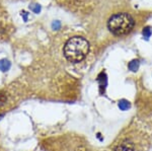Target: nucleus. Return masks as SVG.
<instances>
[{
    "mask_svg": "<svg viewBox=\"0 0 152 151\" xmlns=\"http://www.w3.org/2000/svg\"><path fill=\"white\" fill-rule=\"evenodd\" d=\"M6 103V96L3 93H0V107Z\"/></svg>",
    "mask_w": 152,
    "mask_h": 151,
    "instance_id": "9b49d317",
    "label": "nucleus"
},
{
    "mask_svg": "<svg viewBox=\"0 0 152 151\" xmlns=\"http://www.w3.org/2000/svg\"><path fill=\"white\" fill-rule=\"evenodd\" d=\"M99 82V86H100V91H102V87H104V89L105 88V85H107V76H105L104 73H102V74L99 76V78H97Z\"/></svg>",
    "mask_w": 152,
    "mask_h": 151,
    "instance_id": "423d86ee",
    "label": "nucleus"
},
{
    "mask_svg": "<svg viewBox=\"0 0 152 151\" xmlns=\"http://www.w3.org/2000/svg\"><path fill=\"white\" fill-rule=\"evenodd\" d=\"M1 117H2V115H1V114H0V119H1Z\"/></svg>",
    "mask_w": 152,
    "mask_h": 151,
    "instance_id": "4468645a",
    "label": "nucleus"
},
{
    "mask_svg": "<svg viewBox=\"0 0 152 151\" xmlns=\"http://www.w3.org/2000/svg\"><path fill=\"white\" fill-rule=\"evenodd\" d=\"M75 151H87V150L85 149L84 147H82V146H80V147H78L77 149H76Z\"/></svg>",
    "mask_w": 152,
    "mask_h": 151,
    "instance_id": "ddd939ff",
    "label": "nucleus"
},
{
    "mask_svg": "<svg viewBox=\"0 0 152 151\" xmlns=\"http://www.w3.org/2000/svg\"><path fill=\"white\" fill-rule=\"evenodd\" d=\"M134 19L128 13H117L107 21V28L116 36L129 34L134 26Z\"/></svg>",
    "mask_w": 152,
    "mask_h": 151,
    "instance_id": "f03ea898",
    "label": "nucleus"
},
{
    "mask_svg": "<svg viewBox=\"0 0 152 151\" xmlns=\"http://www.w3.org/2000/svg\"><path fill=\"white\" fill-rule=\"evenodd\" d=\"M29 8L34 13H39L41 11V6L39 4H31V5H29Z\"/></svg>",
    "mask_w": 152,
    "mask_h": 151,
    "instance_id": "1a4fd4ad",
    "label": "nucleus"
},
{
    "mask_svg": "<svg viewBox=\"0 0 152 151\" xmlns=\"http://www.w3.org/2000/svg\"><path fill=\"white\" fill-rule=\"evenodd\" d=\"M151 33H152V28H149V26H147V28H145L143 30V36L146 39V40H148L151 36Z\"/></svg>",
    "mask_w": 152,
    "mask_h": 151,
    "instance_id": "6e6552de",
    "label": "nucleus"
},
{
    "mask_svg": "<svg viewBox=\"0 0 152 151\" xmlns=\"http://www.w3.org/2000/svg\"><path fill=\"white\" fill-rule=\"evenodd\" d=\"M89 43L82 36H73L66 42L64 46V56L72 63L82 61L88 54Z\"/></svg>",
    "mask_w": 152,
    "mask_h": 151,
    "instance_id": "f257e3e1",
    "label": "nucleus"
},
{
    "mask_svg": "<svg viewBox=\"0 0 152 151\" xmlns=\"http://www.w3.org/2000/svg\"><path fill=\"white\" fill-rule=\"evenodd\" d=\"M21 16L23 18L24 21H28V13L26 11H21Z\"/></svg>",
    "mask_w": 152,
    "mask_h": 151,
    "instance_id": "f8f14e48",
    "label": "nucleus"
},
{
    "mask_svg": "<svg viewBox=\"0 0 152 151\" xmlns=\"http://www.w3.org/2000/svg\"><path fill=\"white\" fill-rule=\"evenodd\" d=\"M139 66H140V63H139L138 60H132L129 63V69L133 72H136L139 69Z\"/></svg>",
    "mask_w": 152,
    "mask_h": 151,
    "instance_id": "39448f33",
    "label": "nucleus"
},
{
    "mask_svg": "<svg viewBox=\"0 0 152 151\" xmlns=\"http://www.w3.org/2000/svg\"><path fill=\"white\" fill-rule=\"evenodd\" d=\"M52 28H53V30H55V31H58L59 28H61V23H60V21H55V23H53L52 24Z\"/></svg>",
    "mask_w": 152,
    "mask_h": 151,
    "instance_id": "9d476101",
    "label": "nucleus"
},
{
    "mask_svg": "<svg viewBox=\"0 0 152 151\" xmlns=\"http://www.w3.org/2000/svg\"><path fill=\"white\" fill-rule=\"evenodd\" d=\"M134 145L130 140H124L116 147L115 151H133Z\"/></svg>",
    "mask_w": 152,
    "mask_h": 151,
    "instance_id": "7ed1b4c3",
    "label": "nucleus"
},
{
    "mask_svg": "<svg viewBox=\"0 0 152 151\" xmlns=\"http://www.w3.org/2000/svg\"><path fill=\"white\" fill-rule=\"evenodd\" d=\"M10 66H11V64L8 60H6V59L0 60V70H1L2 72L8 71V70L10 69Z\"/></svg>",
    "mask_w": 152,
    "mask_h": 151,
    "instance_id": "20e7f679",
    "label": "nucleus"
},
{
    "mask_svg": "<svg viewBox=\"0 0 152 151\" xmlns=\"http://www.w3.org/2000/svg\"><path fill=\"white\" fill-rule=\"evenodd\" d=\"M119 108L122 111H127L130 108V103L126 99H122V101H119Z\"/></svg>",
    "mask_w": 152,
    "mask_h": 151,
    "instance_id": "0eeeda50",
    "label": "nucleus"
}]
</instances>
